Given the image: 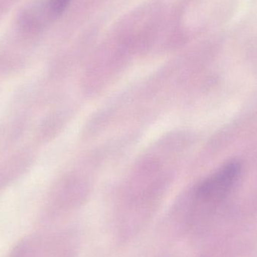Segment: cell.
Segmentation results:
<instances>
[{
	"label": "cell",
	"mask_w": 257,
	"mask_h": 257,
	"mask_svg": "<svg viewBox=\"0 0 257 257\" xmlns=\"http://www.w3.org/2000/svg\"><path fill=\"white\" fill-rule=\"evenodd\" d=\"M239 164L228 163L205 180L197 190V197L205 204L214 205L229 193L238 180Z\"/></svg>",
	"instance_id": "1"
},
{
	"label": "cell",
	"mask_w": 257,
	"mask_h": 257,
	"mask_svg": "<svg viewBox=\"0 0 257 257\" xmlns=\"http://www.w3.org/2000/svg\"><path fill=\"white\" fill-rule=\"evenodd\" d=\"M71 0H51V9L54 15H59L67 7Z\"/></svg>",
	"instance_id": "2"
}]
</instances>
